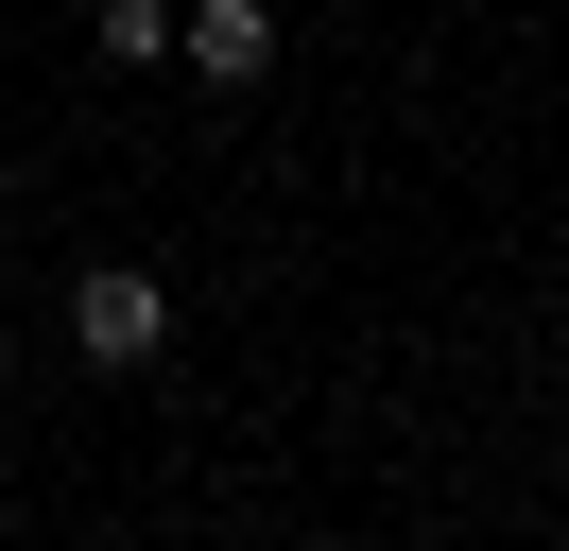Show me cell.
I'll return each instance as SVG.
<instances>
[{"label":"cell","mask_w":569,"mask_h":551,"mask_svg":"<svg viewBox=\"0 0 569 551\" xmlns=\"http://www.w3.org/2000/svg\"><path fill=\"white\" fill-rule=\"evenodd\" d=\"M156 344H173V276H156V259H87L70 276V362L87 379H139Z\"/></svg>","instance_id":"1"},{"label":"cell","mask_w":569,"mask_h":551,"mask_svg":"<svg viewBox=\"0 0 569 551\" xmlns=\"http://www.w3.org/2000/svg\"><path fill=\"white\" fill-rule=\"evenodd\" d=\"M173 69H190V87H224V103H242L259 69H277V0H173Z\"/></svg>","instance_id":"2"},{"label":"cell","mask_w":569,"mask_h":551,"mask_svg":"<svg viewBox=\"0 0 569 551\" xmlns=\"http://www.w3.org/2000/svg\"><path fill=\"white\" fill-rule=\"evenodd\" d=\"M87 34H104V69H173V0H104Z\"/></svg>","instance_id":"3"}]
</instances>
